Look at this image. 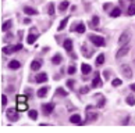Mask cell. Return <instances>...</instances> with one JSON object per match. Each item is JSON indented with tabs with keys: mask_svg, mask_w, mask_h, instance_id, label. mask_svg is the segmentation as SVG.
I'll return each mask as SVG.
<instances>
[{
	"mask_svg": "<svg viewBox=\"0 0 135 133\" xmlns=\"http://www.w3.org/2000/svg\"><path fill=\"white\" fill-rule=\"evenodd\" d=\"M89 40L95 44L96 47H100V46H105V39L102 36H97V35H91L89 36Z\"/></svg>",
	"mask_w": 135,
	"mask_h": 133,
	"instance_id": "cell-1",
	"label": "cell"
},
{
	"mask_svg": "<svg viewBox=\"0 0 135 133\" xmlns=\"http://www.w3.org/2000/svg\"><path fill=\"white\" fill-rule=\"evenodd\" d=\"M21 49H22V44L18 43L17 46H6V47H3V53H4V54H11V53L18 51V50H21Z\"/></svg>",
	"mask_w": 135,
	"mask_h": 133,
	"instance_id": "cell-2",
	"label": "cell"
},
{
	"mask_svg": "<svg viewBox=\"0 0 135 133\" xmlns=\"http://www.w3.org/2000/svg\"><path fill=\"white\" fill-rule=\"evenodd\" d=\"M17 108L15 110H13V108H10V110H7L6 112V115H7V118H9V121H11V122H15V121L18 119V114H17Z\"/></svg>",
	"mask_w": 135,
	"mask_h": 133,
	"instance_id": "cell-3",
	"label": "cell"
},
{
	"mask_svg": "<svg viewBox=\"0 0 135 133\" xmlns=\"http://www.w3.org/2000/svg\"><path fill=\"white\" fill-rule=\"evenodd\" d=\"M128 51H130V46H128V44H124V46H122L121 49L117 51V54H116V58H117V60H120L121 57H124V55H127V53H128Z\"/></svg>",
	"mask_w": 135,
	"mask_h": 133,
	"instance_id": "cell-4",
	"label": "cell"
},
{
	"mask_svg": "<svg viewBox=\"0 0 135 133\" xmlns=\"http://www.w3.org/2000/svg\"><path fill=\"white\" fill-rule=\"evenodd\" d=\"M121 72L124 74V76H125L127 79H131V78H132V71H131L130 65H127V64L121 67Z\"/></svg>",
	"mask_w": 135,
	"mask_h": 133,
	"instance_id": "cell-5",
	"label": "cell"
},
{
	"mask_svg": "<svg viewBox=\"0 0 135 133\" xmlns=\"http://www.w3.org/2000/svg\"><path fill=\"white\" fill-rule=\"evenodd\" d=\"M42 110L45 111V114H52L53 110H54V103H49V104H43Z\"/></svg>",
	"mask_w": 135,
	"mask_h": 133,
	"instance_id": "cell-6",
	"label": "cell"
},
{
	"mask_svg": "<svg viewBox=\"0 0 135 133\" xmlns=\"http://www.w3.org/2000/svg\"><path fill=\"white\" fill-rule=\"evenodd\" d=\"M70 122L74 123V125H84V123H82V119H81V116H79L78 114L71 115V116H70Z\"/></svg>",
	"mask_w": 135,
	"mask_h": 133,
	"instance_id": "cell-7",
	"label": "cell"
},
{
	"mask_svg": "<svg viewBox=\"0 0 135 133\" xmlns=\"http://www.w3.org/2000/svg\"><path fill=\"white\" fill-rule=\"evenodd\" d=\"M128 39H130V32L128 31H125L124 33H122L121 36H120V39H118V43L121 44H127V42H128Z\"/></svg>",
	"mask_w": 135,
	"mask_h": 133,
	"instance_id": "cell-8",
	"label": "cell"
},
{
	"mask_svg": "<svg viewBox=\"0 0 135 133\" xmlns=\"http://www.w3.org/2000/svg\"><path fill=\"white\" fill-rule=\"evenodd\" d=\"M35 80H36L38 83H43V82H46V80H47V75H46V72L38 74V75H36V78H35Z\"/></svg>",
	"mask_w": 135,
	"mask_h": 133,
	"instance_id": "cell-9",
	"label": "cell"
},
{
	"mask_svg": "<svg viewBox=\"0 0 135 133\" xmlns=\"http://www.w3.org/2000/svg\"><path fill=\"white\" fill-rule=\"evenodd\" d=\"M11 26H13V21H11V19H7V21L2 25V31H3V32H7Z\"/></svg>",
	"mask_w": 135,
	"mask_h": 133,
	"instance_id": "cell-10",
	"label": "cell"
},
{
	"mask_svg": "<svg viewBox=\"0 0 135 133\" xmlns=\"http://www.w3.org/2000/svg\"><path fill=\"white\" fill-rule=\"evenodd\" d=\"M92 53H93V50H88V49H87V44H82V54H84V57L91 58Z\"/></svg>",
	"mask_w": 135,
	"mask_h": 133,
	"instance_id": "cell-11",
	"label": "cell"
},
{
	"mask_svg": "<svg viewBox=\"0 0 135 133\" xmlns=\"http://www.w3.org/2000/svg\"><path fill=\"white\" fill-rule=\"evenodd\" d=\"M99 83H100V74H99V72H96L95 78H93V80H92V87H97V86H99Z\"/></svg>",
	"mask_w": 135,
	"mask_h": 133,
	"instance_id": "cell-12",
	"label": "cell"
},
{
	"mask_svg": "<svg viewBox=\"0 0 135 133\" xmlns=\"http://www.w3.org/2000/svg\"><path fill=\"white\" fill-rule=\"evenodd\" d=\"M20 67H21V64H20V61H17V60H13V61L9 62V68H10V69H18Z\"/></svg>",
	"mask_w": 135,
	"mask_h": 133,
	"instance_id": "cell-13",
	"label": "cell"
},
{
	"mask_svg": "<svg viewBox=\"0 0 135 133\" xmlns=\"http://www.w3.org/2000/svg\"><path fill=\"white\" fill-rule=\"evenodd\" d=\"M24 13H27L28 15H36V14H38V11H36L35 9H32V7L25 6V7H24Z\"/></svg>",
	"mask_w": 135,
	"mask_h": 133,
	"instance_id": "cell-14",
	"label": "cell"
},
{
	"mask_svg": "<svg viewBox=\"0 0 135 133\" xmlns=\"http://www.w3.org/2000/svg\"><path fill=\"white\" fill-rule=\"evenodd\" d=\"M64 49L67 51H71L72 50V40L71 39H65L64 40Z\"/></svg>",
	"mask_w": 135,
	"mask_h": 133,
	"instance_id": "cell-15",
	"label": "cell"
},
{
	"mask_svg": "<svg viewBox=\"0 0 135 133\" xmlns=\"http://www.w3.org/2000/svg\"><path fill=\"white\" fill-rule=\"evenodd\" d=\"M91 65H88V64H82V65H81V71H82V74L84 75H88L89 72H91Z\"/></svg>",
	"mask_w": 135,
	"mask_h": 133,
	"instance_id": "cell-16",
	"label": "cell"
},
{
	"mask_svg": "<svg viewBox=\"0 0 135 133\" xmlns=\"http://www.w3.org/2000/svg\"><path fill=\"white\" fill-rule=\"evenodd\" d=\"M17 110H18V111H27V110H28V104H27V101L17 103Z\"/></svg>",
	"mask_w": 135,
	"mask_h": 133,
	"instance_id": "cell-17",
	"label": "cell"
},
{
	"mask_svg": "<svg viewBox=\"0 0 135 133\" xmlns=\"http://www.w3.org/2000/svg\"><path fill=\"white\" fill-rule=\"evenodd\" d=\"M110 15L114 17V18H116V17H120V15H121V10L118 9V7H114V9L110 11Z\"/></svg>",
	"mask_w": 135,
	"mask_h": 133,
	"instance_id": "cell-18",
	"label": "cell"
},
{
	"mask_svg": "<svg viewBox=\"0 0 135 133\" xmlns=\"http://www.w3.org/2000/svg\"><path fill=\"white\" fill-rule=\"evenodd\" d=\"M47 90H49L47 87H40L38 90V97H45L47 94Z\"/></svg>",
	"mask_w": 135,
	"mask_h": 133,
	"instance_id": "cell-19",
	"label": "cell"
},
{
	"mask_svg": "<svg viewBox=\"0 0 135 133\" xmlns=\"http://www.w3.org/2000/svg\"><path fill=\"white\" fill-rule=\"evenodd\" d=\"M68 4H70V3H68L67 0L61 2V3H60V6H59V10H60V11H64V10H67V9H68Z\"/></svg>",
	"mask_w": 135,
	"mask_h": 133,
	"instance_id": "cell-20",
	"label": "cell"
},
{
	"mask_svg": "<svg viewBox=\"0 0 135 133\" xmlns=\"http://www.w3.org/2000/svg\"><path fill=\"white\" fill-rule=\"evenodd\" d=\"M96 118H97V114H91V112H88V114H87V123L95 121Z\"/></svg>",
	"mask_w": 135,
	"mask_h": 133,
	"instance_id": "cell-21",
	"label": "cell"
},
{
	"mask_svg": "<svg viewBox=\"0 0 135 133\" xmlns=\"http://www.w3.org/2000/svg\"><path fill=\"white\" fill-rule=\"evenodd\" d=\"M103 62H105V54H99V55H97V58H96V65L100 67Z\"/></svg>",
	"mask_w": 135,
	"mask_h": 133,
	"instance_id": "cell-22",
	"label": "cell"
},
{
	"mask_svg": "<svg viewBox=\"0 0 135 133\" xmlns=\"http://www.w3.org/2000/svg\"><path fill=\"white\" fill-rule=\"evenodd\" d=\"M39 68H40V61H32V64H31L32 71H38Z\"/></svg>",
	"mask_w": 135,
	"mask_h": 133,
	"instance_id": "cell-23",
	"label": "cell"
},
{
	"mask_svg": "<svg viewBox=\"0 0 135 133\" xmlns=\"http://www.w3.org/2000/svg\"><path fill=\"white\" fill-rule=\"evenodd\" d=\"M36 38H38L36 35H28V38H27V43H28V44H32V43H35Z\"/></svg>",
	"mask_w": 135,
	"mask_h": 133,
	"instance_id": "cell-24",
	"label": "cell"
},
{
	"mask_svg": "<svg viewBox=\"0 0 135 133\" xmlns=\"http://www.w3.org/2000/svg\"><path fill=\"white\" fill-rule=\"evenodd\" d=\"M67 22H68V18H64L63 21L60 22V25H59V28H57V29H59V31H63L64 28H65V25H67Z\"/></svg>",
	"mask_w": 135,
	"mask_h": 133,
	"instance_id": "cell-25",
	"label": "cell"
},
{
	"mask_svg": "<svg viewBox=\"0 0 135 133\" xmlns=\"http://www.w3.org/2000/svg\"><path fill=\"white\" fill-rule=\"evenodd\" d=\"M28 115H29V118H31V119H34V121H35L36 118H38V112H36L35 110H31L29 112H28Z\"/></svg>",
	"mask_w": 135,
	"mask_h": 133,
	"instance_id": "cell-26",
	"label": "cell"
},
{
	"mask_svg": "<svg viewBox=\"0 0 135 133\" xmlns=\"http://www.w3.org/2000/svg\"><path fill=\"white\" fill-rule=\"evenodd\" d=\"M75 31L78 32V33H84V32H85V25H84V24H78V26L75 28Z\"/></svg>",
	"mask_w": 135,
	"mask_h": 133,
	"instance_id": "cell-27",
	"label": "cell"
},
{
	"mask_svg": "<svg viewBox=\"0 0 135 133\" xmlns=\"http://www.w3.org/2000/svg\"><path fill=\"white\" fill-rule=\"evenodd\" d=\"M52 61H53V64H56V65H57V64H60L61 62V55L60 54H56L54 57H53Z\"/></svg>",
	"mask_w": 135,
	"mask_h": 133,
	"instance_id": "cell-28",
	"label": "cell"
},
{
	"mask_svg": "<svg viewBox=\"0 0 135 133\" xmlns=\"http://www.w3.org/2000/svg\"><path fill=\"white\" fill-rule=\"evenodd\" d=\"M127 103H128V106H135V97L134 96H128L127 97Z\"/></svg>",
	"mask_w": 135,
	"mask_h": 133,
	"instance_id": "cell-29",
	"label": "cell"
},
{
	"mask_svg": "<svg viewBox=\"0 0 135 133\" xmlns=\"http://www.w3.org/2000/svg\"><path fill=\"white\" fill-rule=\"evenodd\" d=\"M128 15H135V3H132L128 7Z\"/></svg>",
	"mask_w": 135,
	"mask_h": 133,
	"instance_id": "cell-30",
	"label": "cell"
},
{
	"mask_svg": "<svg viewBox=\"0 0 135 133\" xmlns=\"http://www.w3.org/2000/svg\"><path fill=\"white\" fill-rule=\"evenodd\" d=\"M47 13H49V15H53V14H54V4H53V3H50V4H49Z\"/></svg>",
	"mask_w": 135,
	"mask_h": 133,
	"instance_id": "cell-31",
	"label": "cell"
},
{
	"mask_svg": "<svg viewBox=\"0 0 135 133\" xmlns=\"http://www.w3.org/2000/svg\"><path fill=\"white\" fill-rule=\"evenodd\" d=\"M56 94H60V96H67V92H65L63 87H59V89H57V92H56Z\"/></svg>",
	"mask_w": 135,
	"mask_h": 133,
	"instance_id": "cell-32",
	"label": "cell"
},
{
	"mask_svg": "<svg viewBox=\"0 0 135 133\" xmlns=\"http://www.w3.org/2000/svg\"><path fill=\"white\" fill-rule=\"evenodd\" d=\"M121 83H122V80H121V79H113V86H114V87L120 86Z\"/></svg>",
	"mask_w": 135,
	"mask_h": 133,
	"instance_id": "cell-33",
	"label": "cell"
},
{
	"mask_svg": "<svg viewBox=\"0 0 135 133\" xmlns=\"http://www.w3.org/2000/svg\"><path fill=\"white\" fill-rule=\"evenodd\" d=\"M27 101V96H17V103H22Z\"/></svg>",
	"mask_w": 135,
	"mask_h": 133,
	"instance_id": "cell-34",
	"label": "cell"
},
{
	"mask_svg": "<svg viewBox=\"0 0 135 133\" xmlns=\"http://www.w3.org/2000/svg\"><path fill=\"white\" fill-rule=\"evenodd\" d=\"M92 25L93 26H97V25H99V18H97V17H93L92 18Z\"/></svg>",
	"mask_w": 135,
	"mask_h": 133,
	"instance_id": "cell-35",
	"label": "cell"
},
{
	"mask_svg": "<svg viewBox=\"0 0 135 133\" xmlns=\"http://www.w3.org/2000/svg\"><path fill=\"white\" fill-rule=\"evenodd\" d=\"M67 72H68V74H70V75H74L75 74V67H68V69H67Z\"/></svg>",
	"mask_w": 135,
	"mask_h": 133,
	"instance_id": "cell-36",
	"label": "cell"
},
{
	"mask_svg": "<svg viewBox=\"0 0 135 133\" xmlns=\"http://www.w3.org/2000/svg\"><path fill=\"white\" fill-rule=\"evenodd\" d=\"M6 104H7V97L3 94V96H2V106H6Z\"/></svg>",
	"mask_w": 135,
	"mask_h": 133,
	"instance_id": "cell-37",
	"label": "cell"
},
{
	"mask_svg": "<svg viewBox=\"0 0 135 133\" xmlns=\"http://www.w3.org/2000/svg\"><path fill=\"white\" fill-rule=\"evenodd\" d=\"M67 86L72 89V86H74V80H67Z\"/></svg>",
	"mask_w": 135,
	"mask_h": 133,
	"instance_id": "cell-38",
	"label": "cell"
},
{
	"mask_svg": "<svg viewBox=\"0 0 135 133\" xmlns=\"http://www.w3.org/2000/svg\"><path fill=\"white\" fill-rule=\"evenodd\" d=\"M88 90H89V87H82V89H81V93H88Z\"/></svg>",
	"mask_w": 135,
	"mask_h": 133,
	"instance_id": "cell-39",
	"label": "cell"
},
{
	"mask_svg": "<svg viewBox=\"0 0 135 133\" xmlns=\"http://www.w3.org/2000/svg\"><path fill=\"white\" fill-rule=\"evenodd\" d=\"M103 106H105V99L102 97V100H100V103L97 104V107H103Z\"/></svg>",
	"mask_w": 135,
	"mask_h": 133,
	"instance_id": "cell-40",
	"label": "cell"
},
{
	"mask_svg": "<svg viewBox=\"0 0 135 133\" xmlns=\"http://www.w3.org/2000/svg\"><path fill=\"white\" fill-rule=\"evenodd\" d=\"M131 90H132V92H135V83H132V85H131Z\"/></svg>",
	"mask_w": 135,
	"mask_h": 133,
	"instance_id": "cell-41",
	"label": "cell"
}]
</instances>
